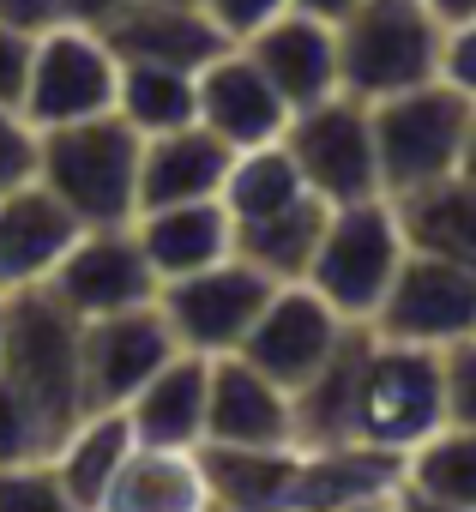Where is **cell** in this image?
Segmentation results:
<instances>
[{
  "mask_svg": "<svg viewBox=\"0 0 476 512\" xmlns=\"http://www.w3.org/2000/svg\"><path fill=\"white\" fill-rule=\"evenodd\" d=\"M392 205H398L410 253H434V260H452V266L476 272V181L470 175L428 181V187H416Z\"/></svg>",
  "mask_w": 476,
  "mask_h": 512,
  "instance_id": "d4e9b609",
  "label": "cell"
},
{
  "mask_svg": "<svg viewBox=\"0 0 476 512\" xmlns=\"http://www.w3.org/2000/svg\"><path fill=\"white\" fill-rule=\"evenodd\" d=\"M440 386H446V422L476 428V338L440 350Z\"/></svg>",
  "mask_w": 476,
  "mask_h": 512,
  "instance_id": "836d02e7",
  "label": "cell"
},
{
  "mask_svg": "<svg viewBox=\"0 0 476 512\" xmlns=\"http://www.w3.org/2000/svg\"><path fill=\"white\" fill-rule=\"evenodd\" d=\"M199 7L229 31V43H242L248 31H260L266 19H278L284 7H290V0H199Z\"/></svg>",
  "mask_w": 476,
  "mask_h": 512,
  "instance_id": "8d00e7d4",
  "label": "cell"
},
{
  "mask_svg": "<svg viewBox=\"0 0 476 512\" xmlns=\"http://www.w3.org/2000/svg\"><path fill=\"white\" fill-rule=\"evenodd\" d=\"M284 151L296 157L302 181L326 205H356L380 193V157H374V115L362 97L332 91L290 115Z\"/></svg>",
  "mask_w": 476,
  "mask_h": 512,
  "instance_id": "ba28073f",
  "label": "cell"
},
{
  "mask_svg": "<svg viewBox=\"0 0 476 512\" xmlns=\"http://www.w3.org/2000/svg\"><path fill=\"white\" fill-rule=\"evenodd\" d=\"M446 422V386H440V350L398 344L368 332L362 368H356V398H350V440L410 452Z\"/></svg>",
  "mask_w": 476,
  "mask_h": 512,
  "instance_id": "3957f363",
  "label": "cell"
},
{
  "mask_svg": "<svg viewBox=\"0 0 476 512\" xmlns=\"http://www.w3.org/2000/svg\"><path fill=\"white\" fill-rule=\"evenodd\" d=\"M115 85H121V55L103 43L97 25H55L37 37L31 49V79H25V121L43 127H67V121H91L115 109Z\"/></svg>",
  "mask_w": 476,
  "mask_h": 512,
  "instance_id": "9c48e42d",
  "label": "cell"
},
{
  "mask_svg": "<svg viewBox=\"0 0 476 512\" xmlns=\"http://www.w3.org/2000/svg\"><path fill=\"white\" fill-rule=\"evenodd\" d=\"M229 163H235V151L199 121L151 133L139 145V211L175 205V199H217L229 181Z\"/></svg>",
  "mask_w": 476,
  "mask_h": 512,
  "instance_id": "44dd1931",
  "label": "cell"
},
{
  "mask_svg": "<svg viewBox=\"0 0 476 512\" xmlns=\"http://www.w3.org/2000/svg\"><path fill=\"white\" fill-rule=\"evenodd\" d=\"M79 326H85V320H79L49 284L7 290L0 374H13L61 428L85 410V404H79Z\"/></svg>",
  "mask_w": 476,
  "mask_h": 512,
  "instance_id": "8992f818",
  "label": "cell"
},
{
  "mask_svg": "<svg viewBox=\"0 0 476 512\" xmlns=\"http://www.w3.org/2000/svg\"><path fill=\"white\" fill-rule=\"evenodd\" d=\"M458 175L476 181V115H470V139H464V157H458Z\"/></svg>",
  "mask_w": 476,
  "mask_h": 512,
  "instance_id": "b9f144b4",
  "label": "cell"
},
{
  "mask_svg": "<svg viewBox=\"0 0 476 512\" xmlns=\"http://www.w3.org/2000/svg\"><path fill=\"white\" fill-rule=\"evenodd\" d=\"M115 115H121L139 139L199 121V103H193V73H181V67H157V61H121Z\"/></svg>",
  "mask_w": 476,
  "mask_h": 512,
  "instance_id": "f1b7e54d",
  "label": "cell"
},
{
  "mask_svg": "<svg viewBox=\"0 0 476 512\" xmlns=\"http://www.w3.org/2000/svg\"><path fill=\"white\" fill-rule=\"evenodd\" d=\"M0 506H67L61 476L49 458H25V464H0Z\"/></svg>",
  "mask_w": 476,
  "mask_h": 512,
  "instance_id": "d6a6232c",
  "label": "cell"
},
{
  "mask_svg": "<svg viewBox=\"0 0 476 512\" xmlns=\"http://www.w3.org/2000/svg\"><path fill=\"white\" fill-rule=\"evenodd\" d=\"M205 398H211V356L175 350L121 410L139 446H205Z\"/></svg>",
  "mask_w": 476,
  "mask_h": 512,
  "instance_id": "7402d4cb",
  "label": "cell"
},
{
  "mask_svg": "<svg viewBox=\"0 0 476 512\" xmlns=\"http://www.w3.org/2000/svg\"><path fill=\"white\" fill-rule=\"evenodd\" d=\"M79 217L43 187L25 181L0 199V290H25V284H49V272L67 260V247L79 241Z\"/></svg>",
  "mask_w": 476,
  "mask_h": 512,
  "instance_id": "d6986e66",
  "label": "cell"
},
{
  "mask_svg": "<svg viewBox=\"0 0 476 512\" xmlns=\"http://www.w3.org/2000/svg\"><path fill=\"white\" fill-rule=\"evenodd\" d=\"M0 19H7V25H19V31H31V37L55 31V25H73L67 0H0Z\"/></svg>",
  "mask_w": 476,
  "mask_h": 512,
  "instance_id": "74e56055",
  "label": "cell"
},
{
  "mask_svg": "<svg viewBox=\"0 0 476 512\" xmlns=\"http://www.w3.org/2000/svg\"><path fill=\"white\" fill-rule=\"evenodd\" d=\"M428 13L440 25H458V19H476V0H428Z\"/></svg>",
  "mask_w": 476,
  "mask_h": 512,
  "instance_id": "60d3db41",
  "label": "cell"
},
{
  "mask_svg": "<svg viewBox=\"0 0 476 512\" xmlns=\"http://www.w3.org/2000/svg\"><path fill=\"white\" fill-rule=\"evenodd\" d=\"M242 49L284 91L290 115L308 109V103H320V97H332V91H344L338 85V25H326V19H308V13L284 7L278 19H266L260 31H248Z\"/></svg>",
  "mask_w": 476,
  "mask_h": 512,
  "instance_id": "ac0fdd59",
  "label": "cell"
},
{
  "mask_svg": "<svg viewBox=\"0 0 476 512\" xmlns=\"http://www.w3.org/2000/svg\"><path fill=\"white\" fill-rule=\"evenodd\" d=\"M217 199L229 205V217H235V223H248V217H272V211H284V205L308 199V181H302L296 157L284 151V139H272V145H248V151H235L229 181H223V193H217Z\"/></svg>",
  "mask_w": 476,
  "mask_h": 512,
  "instance_id": "f546056e",
  "label": "cell"
},
{
  "mask_svg": "<svg viewBox=\"0 0 476 512\" xmlns=\"http://www.w3.org/2000/svg\"><path fill=\"white\" fill-rule=\"evenodd\" d=\"M290 7L296 13H308V19H326V25H344L356 7H362V0H290Z\"/></svg>",
  "mask_w": 476,
  "mask_h": 512,
  "instance_id": "f35d334b",
  "label": "cell"
},
{
  "mask_svg": "<svg viewBox=\"0 0 476 512\" xmlns=\"http://www.w3.org/2000/svg\"><path fill=\"white\" fill-rule=\"evenodd\" d=\"M404 500L410 506H476V428L440 422L422 446L404 452Z\"/></svg>",
  "mask_w": 476,
  "mask_h": 512,
  "instance_id": "83f0119b",
  "label": "cell"
},
{
  "mask_svg": "<svg viewBox=\"0 0 476 512\" xmlns=\"http://www.w3.org/2000/svg\"><path fill=\"white\" fill-rule=\"evenodd\" d=\"M211 506H290L302 446H199Z\"/></svg>",
  "mask_w": 476,
  "mask_h": 512,
  "instance_id": "4316f807",
  "label": "cell"
},
{
  "mask_svg": "<svg viewBox=\"0 0 476 512\" xmlns=\"http://www.w3.org/2000/svg\"><path fill=\"white\" fill-rule=\"evenodd\" d=\"M67 428L13 380V374H0V464H25V458H49L55 440Z\"/></svg>",
  "mask_w": 476,
  "mask_h": 512,
  "instance_id": "4dcf8cb0",
  "label": "cell"
},
{
  "mask_svg": "<svg viewBox=\"0 0 476 512\" xmlns=\"http://www.w3.org/2000/svg\"><path fill=\"white\" fill-rule=\"evenodd\" d=\"M193 103H199V127H211L229 151H248V145H272L290 127V103L284 91L260 73V61L229 43L217 61H205L193 73Z\"/></svg>",
  "mask_w": 476,
  "mask_h": 512,
  "instance_id": "5bb4252c",
  "label": "cell"
},
{
  "mask_svg": "<svg viewBox=\"0 0 476 512\" xmlns=\"http://www.w3.org/2000/svg\"><path fill=\"white\" fill-rule=\"evenodd\" d=\"M374 115V157H380V193L404 199L428 181L458 175L464 139H470V115L476 103L464 91H452L446 79H422L398 97L368 103Z\"/></svg>",
  "mask_w": 476,
  "mask_h": 512,
  "instance_id": "7a4b0ae2",
  "label": "cell"
},
{
  "mask_svg": "<svg viewBox=\"0 0 476 512\" xmlns=\"http://www.w3.org/2000/svg\"><path fill=\"white\" fill-rule=\"evenodd\" d=\"M139 133L109 109L91 121L43 127L37 145V181L85 223H133L139 211Z\"/></svg>",
  "mask_w": 476,
  "mask_h": 512,
  "instance_id": "6da1fadb",
  "label": "cell"
},
{
  "mask_svg": "<svg viewBox=\"0 0 476 512\" xmlns=\"http://www.w3.org/2000/svg\"><path fill=\"white\" fill-rule=\"evenodd\" d=\"M326 217H332V205L308 193V199H296V205H284L272 217L235 223V253H242L248 266H260L266 278H278V284H302L308 266H314V247L326 235Z\"/></svg>",
  "mask_w": 476,
  "mask_h": 512,
  "instance_id": "484cf974",
  "label": "cell"
},
{
  "mask_svg": "<svg viewBox=\"0 0 476 512\" xmlns=\"http://www.w3.org/2000/svg\"><path fill=\"white\" fill-rule=\"evenodd\" d=\"M368 332L422 344V350H452V344L476 338V272L434 260V253H404V266H398L380 314L368 320Z\"/></svg>",
  "mask_w": 476,
  "mask_h": 512,
  "instance_id": "8fae6325",
  "label": "cell"
},
{
  "mask_svg": "<svg viewBox=\"0 0 476 512\" xmlns=\"http://www.w3.org/2000/svg\"><path fill=\"white\" fill-rule=\"evenodd\" d=\"M133 446L139 440H133L127 410H79L67 422V434L55 440V452H49L67 506H109V488H115Z\"/></svg>",
  "mask_w": 476,
  "mask_h": 512,
  "instance_id": "603a6c76",
  "label": "cell"
},
{
  "mask_svg": "<svg viewBox=\"0 0 476 512\" xmlns=\"http://www.w3.org/2000/svg\"><path fill=\"white\" fill-rule=\"evenodd\" d=\"M205 506L211 488L199 446H133L109 488V512H205Z\"/></svg>",
  "mask_w": 476,
  "mask_h": 512,
  "instance_id": "cb8c5ba5",
  "label": "cell"
},
{
  "mask_svg": "<svg viewBox=\"0 0 476 512\" xmlns=\"http://www.w3.org/2000/svg\"><path fill=\"white\" fill-rule=\"evenodd\" d=\"M350 332H356V320H344L314 284H278L235 356H248L260 374H272V380L296 398V392L326 368V356H332Z\"/></svg>",
  "mask_w": 476,
  "mask_h": 512,
  "instance_id": "7c38bea8",
  "label": "cell"
},
{
  "mask_svg": "<svg viewBox=\"0 0 476 512\" xmlns=\"http://www.w3.org/2000/svg\"><path fill=\"white\" fill-rule=\"evenodd\" d=\"M446 25L428 0H362L338 25V85L362 103L398 97L422 79H440Z\"/></svg>",
  "mask_w": 476,
  "mask_h": 512,
  "instance_id": "277c9868",
  "label": "cell"
},
{
  "mask_svg": "<svg viewBox=\"0 0 476 512\" xmlns=\"http://www.w3.org/2000/svg\"><path fill=\"white\" fill-rule=\"evenodd\" d=\"M440 79L476 103V19L446 25V43H440Z\"/></svg>",
  "mask_w": 476,
  "mask_h": 512,
  "instance_id": "d590c367",
  "label": "cell"
},
{
  "mask_svg": "<svg viewBox=\"0 0 476 512\" xmlns=\"http://www.w3.org/2000/svg\"><path fill=\"white\" fill-rule=\"evenodd\" d=\"M49 290L79 320H91V314L157 302V272L145 260L133 223H97V229H79V241L67 247V260L49 272Z\"/></svg>",
  "mask_w": 476,
  "mask_h": 512,
  "instance_id": "4fadbf2b",
  "label": "cell"
},
{
  "mask_svg": "<svg viewBox=\"0 0 476 512\" xmlns=\"http://www.w3.org/2000/svg\"><path fill=\"white\" fill-rule=\"evenodd\" d=\"M97 31L121 61H157V67H181V73H199L205 61H217L229 49V31L199 0H127Z\"/></svg>",
  "mask_w": 476,
  "mask_h": 512,
  "instance_id": "9a60e30c",
  "label": "cell"
},
{
  "mask_svg": "<svg viewBox=\"0 0 476 512\" xmlns=\"http://www.w3.org/2000/svg\"><path fill=\"white\" fill-rule=\"evenodd\" d=\"M31 49H37V37H31V31H19V25L0 19V103H7V109H19V103H25Z\"/></svg>",
  "mask_w": 476,
  "mask_h": 512,
  "instance_id": "e575fe53",
  "label": "cell"
},
{
  "mask_svg": "<svg viewBox=\"0 0 476 512\" xmlns=\"http://www.w3.org/2000/svg\"><path fill=\"white\" fill-rule=\"evenodd\" d=\"M278 278H266L260 266H248L242 253H229L217 266L181 272L157 284V314L169 320L175 344L193 356H235L242 338L254 332L260 308L272 302Z\"/></svg>",
  "mask_w": 476,
  "mask_h": 512,
  "instance_id": "52a82bcc",
  "label": "cell"
},
{
  "mask_svg": "<svg viewBox=\"0 0 476 512\" xmlns=\"http://www.w3.org/2000/svg\"><path fill=\"white\" fill-rule=\"evenodd\" d=\"M0 326H7V290H0Z\"/></svg>",
  "mask_w": 476,
  "mask_h": 512,
  "instance_id": "7bdbcfd3",
  "label": "cell"
},
{
  "mask_svg": "<svg viewBox=\"0 0 476 512\" xmlns=\"http://www.w3.org/2000/svg\"><path fill=\"white\" fill-rule=\"evenodd\" d=\"M37 145H43V133L25 121V109L0 103V199L25 181H37Z\"/></svg>",
  "mask_w": 476,
  "mask_h": 512,
  "instance_id": "1f68e13d",
  "label": "cell"
},
{
  "mask_svg": "<svg viewBox=\"0 0 476 512\" xmlns=\"http://www.w3.org/2000/svg\"><path fill=\"white\" fill-rule=\"evenodd\" d=\"M121 7H127V0H67L73 25H103V19H115Z\"/></svg>",
  "mask_w": 476,
  "mask_h": 512,
  "instance_id": "ab89813d",
  "label": "cell"
},
{
  "mask_svg": "<svg viewBox=\"0 0 476 512\" xmlns=\"http://www.w3.org/2000/svg\"><path fill=\"white\" fill-rule=\"evenodd\" d=\"M290 506H410L404 500V452L368 440L302 446Z\"/></svg>",
  "mask_w": 476,
  "mask_h": 512,
  "instance_id": "e0dca14e",
  "label": "cell"
},
{
  "mask_svg": "<svg viewBox=\"0 0 476 512\" xmlns=\"http://www.w3.org/2000/svg\"><path fill=\"white\" fill-rule=\"evenodd\" d=\"M133 235L145 247V260L163 278H181V272H199V266H217L235 253V217L223 199H175V205H145L133 211Z\"/></svg>",
  "mask_w": 476,
  "mask_h": 512,
  "instance_id": "ffe728a7",
  "label": "cell"
},
{
  "mask_svg": "<svg viewBox=\"0 0 476 512\" xmlns=\"http://www.w3.org/2000/svg\"><path fill=\"white\" fill-rule=\"evenodd\" d=\"M205 446H296V398L248 356H211Z\"/></svg>",
  "mask_w": 476,
  "mask_h": 512,
  "instance_id": "2e32d148",
  "label": "cell"
},
{
  "mask_svg": "<svg viewBox=\"0 0 476 512\" xmlns=\"http://www.w3.org/2000/svg\"><path fill=\"white\" fill-rule=\"evenodd\" d=\"M404 253H410V241H404L398 205H392L386 193L356 199V205H332L326 235H320V247H314V266H308L302 284H314L344 320L368 326V320L380 314V302H386L398 266H404Z\"/></svg>",
  "mask_w": 476,
  "mask_h": 512,
  "instance_id": "5b68a950",
  "label": "cell"
},
{
  "mask_svg": "<svg viewBox=\"0 0 476 512\" xmlns=\"http://www.w3.org/2000/svg\"><path fill=\"white\" fill-rule=\"evenodd\" d=\"M175 350L181 344H175L169 320L157 314V302L91 314L79 326V404L85 410H121Z\"/></svg>",
  "mask_w": 476,
  "mask_h": 512,
  "instance_id": "30bf717a",
  "label": "cell"
}]
</instances>
